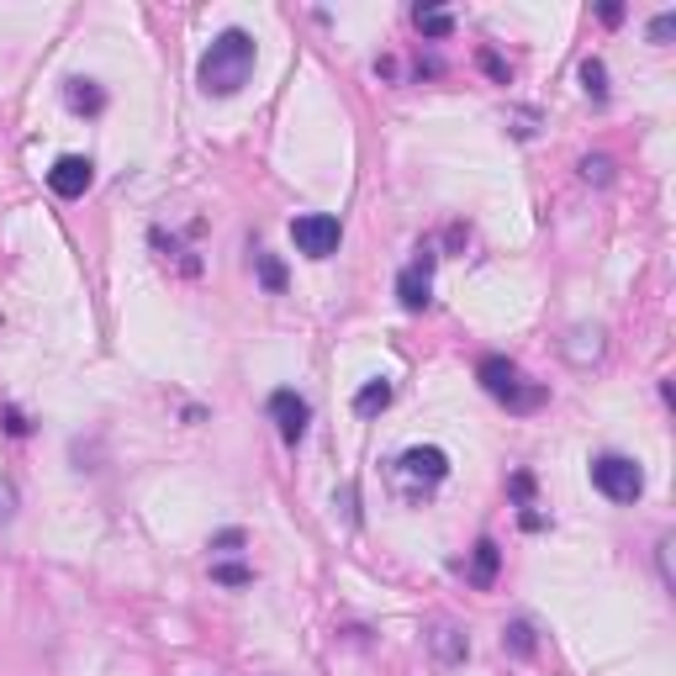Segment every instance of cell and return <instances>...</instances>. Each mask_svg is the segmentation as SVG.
<instances>
[{"label":"cell","mask_w":676,"mask_h":676,"mask_svg":"<svg viewBox=\"0 0 676 676\" xmlns=\"http://www.w3.org/2000/svg\"><path fill=\"white\" fill-rule=\"evenodd\" d=\"M254 59H260L254 32H243V27L217 32L211 48L202 54V64H196V85L206 95H238V90L249 85V75H254Z\"/></svg>","instance_id":"obj_1"},{"label":"cell","mask_w":676,"mask_h":676,"mask_svg":"<svg viewBox=\"0 0 676 676\" xmlns=\"http://www.w3.org/2000/svg\"><path fill=\"white\" fill-rule=\"evenodd\" d=\"M476 381H481V391H486L492 402H502L507 412H539L550 402V391L524 381V370H518L507 354H486V359L476 365Z\"/></svg>","instance_id":"obj_2"},{"label":"cell","mask_w":676,"mask_h":676,"mask_svg":"<svg viewBox=\"0 0 676 676\" xmlns=\"http://www.w3.org/2000/svg\"><path fill=\"white\" fill-rule=\"evenodd\" d=\"M444 476H449V455H444L439 444H412V449L397 455V466H391V486L408 502H423Z\"/></svg>","instance_id":"obj_3"},{"label":"cell","mask_w":676,"mask_h":676,"mask_svg":"<svg viewBox=\"0 0 676 676\" xmlns=\"http://www.w3.org/2000/svg\"><path fill=\"white\" fill-rule=\"evenodd\" d=\"M592 486H597L608 502H640V492H645V471H640V460L608 449V455L592 460Z\"/></svg>","instance_id":"obj_4"},{"label":"cell","mask_w":676,"mask_h":676,"mask_svg":"<svg viewBox=\"0 0 676 676\" xmlns=\"http://www.w3.org/2000/svg\"><path fill=\"white\" fill-rule=\"evenodd\" d=\"M291 243L307 260H333L339 243H344V228H339V217H328V211H301L291 222Z\"/></svg>","instance_id":"obj_5"},{"label":"cell","mask_w":676,"mask_h":676,"mask_svg":"<svg viewBox=\"0 0 676 676\" xmlns=\"http://www.w3.org/2000/svg\"><path fill=\"white\" fill-rule=\"evenodd\" d=\"M270 417H275V434L280 444H301L307 439V423H312V402L307 397H296L291 386H280V391H270Z\"/></svg>","instance_id":"obj_6"},{"label":"cell","mask_w":676,"mask_h":676,"mask_svg":"<svg viewBox=\"0 0 676 676\" xmlns=\"http://www.w3.org/2000/svg\"><path fill=\"white\" fill-rule=\"evenodd\" d=\"M90 180H95V164H90L85 153H59L54 170H48V191H54L59 202H80L90 191Z\"/></svg>","instance_id":"obj_7"},{"label":"cell","mask_w":676,"mask_h":676,"mask_svg":"<svg viewBox=\"0 0 676 676\" xmlns=\"http://www.w3.org/2000/svg\"><path fill=\"white\" fill-rule=\"evenodd\" d=\"M428 291H434V249H423V254L397 275V301H402L408 312H423V307L434 301Z\"/></svg>","instance_id":"obj_8"},{"label":"cell","mask_w":676,"mask_h":676,"mask_svg":"<svg viewBox=\"0 0 676 676\" xmlns=\"http://www.w3.org/2000/svg\"><path fill=\"white\" fill-rule=\"evenodd\" d=\"M428 650H434V661H439V666H460V661L471 655V640L460 634V623L439 618V623L428 629Z\"/></svg>","instance_id":"obj_9"},{"label":"cell","mask_w":676,"mask_h":676,"mask_svg":"<svg viewBox=\"0 0 676 676\" xmlns=\"http://www.w3.org/2000/svg\"><path fill=\"white\" fill-rule=\"evenodd\" d=\"M64 101H69V112H80V117L106 112V90L95 85V80H69V85H64Z\"/></svg>","instance_id":"obj_10"},{"label":"cell","mask_w":676,"mask_h":676,"mask_svg":"<svg viewBox=\"0 0 676 676\" xmlns=\"http://www.w3.org/2000/svg\"><path fill=\"white\" fill-rule=\"evenodd\" d=\"M497 565H502V550L497 539H476V555H471V587H492L497 582Z\"/></svg>","instance_id":"obj_11"},{"label":"cell","mask_w":676,"mask_h":676,"mask_svg":"<svg viewBox=\"0 0 676 676\" xmlns=\"http://www.w3.org/2000/svg\"><path fill=\"white\" fill-rule=\"evenodd\" d=\"M391 397H397L391 381H365L359 391H354V412H359V417H376V412L391 408Z\"/></svg>","instance_id":"obj_12"},{"label":"cell","mask_w":676,"mask_h":676,"mask_svg":"<svg viewBox=\"0 0 676 676\" xmlns=\"http://www.w3.org/2000/svg\"><path fill=\"white\" fill-rule=\"evenodd\" d=\"M412 27L423 32V37H449V32H455V16L439 11V5H417V11H412Z\"/></svg>","instance_id":"obj_13"},{"label":"cell","mask_w":676,"mask_h":676,"mask_svg":"<svg viewBox=\"0 0 676 676\" xmlns=\"http://www.w3.org/2000/svg\"><path fill=\"white\" fill-rule=\"evenodd\" d=\"M534 645H539V640H534L529 618H513V623L502 629V650H507V655H534Z\"/></svg>","instance_id":"obj_14"},{"label":"cell","mask_w":676,"mask_h":676,"mask_svg":"<svg viewBox=\"0 0 676 676\" xmlns=\"http://www.w3.org/2000/svg\"><path fill=\"white\" fill-rule=\"evenodd\" d=\"M211 582H217V587H249V582H254V565H238V560H211Z\"/></svg>","instance_id":"obj_15"},{"label":"cell","mask_w":676,"mask_h":676,"mask_svg":"<svg viewBox=\"0 0 676 676\" xmlns=\"http://www.w3.org/2000/svg\"><path fill=\"white\" fill-rule=\"evenodd\" d=\"M254 270H260V286H265V291H286V265H280L275 254L254 249Z\"/></svg>","instance_id":"obj_16"},{"label":"cell","mask_w":676,"mask_h":676,"mask_svg":"<svg viewBox=\"0 0 676 676\" xmlns=\"http://www.w3.org/2000/svg\"><path fill=\"white\" fill-rule=\"evenodd\" d=\"M582 85H587L592 101H608V64H603V59L582 64Z\"/></svg>","instance_id":"obj_17"},{"label":"cell","mask_w":676,"mask_h":676,"mask_svg":"<svg viewBox=\"0 0 676 676\" xmlns=\"http://www.w3.org/2000/svg\"><path fill=\"white\" fill-rule=\"evenodd\" d=\"M576 170H582V180H587V185H608V180H614V159H608V153H587Z\"/></svg>","instance_id":"obj_18"},{"label":"cell","mask_w":676,"mask_h":676,"mask_svg":"<svg viewBox=\"0 0 676 676\" xmlns=\"http://www.w3.org/2000/svg\"><path fill=\"white\" fill-rule=\"evenodd\" d=\"M16 507H22L16 481H5V476H0V524H11V518H16Z\"/></svg>","instance_id":"obj_19"},{"label":"cell","mask_w":676,"mask_h":676,"mask_svg":"<svg viewBox=\"0 0 676 676\" xmlns=\"http://www.w3.org/2000/svg\"><path fill=\"white\" fill-rule=\"evenodd\" d=\"M0 423H5V434H11V439H27V434H32V423L22 417V408H11V402L0 408Z\"/></svg>","instance_id":"obj_20"},{"label":"cell","mask_w":676,"mask_h":676,"mask_svg":"<svg viewBox=\"0 0 676 676\" xmlns=\"http://www.w3.org/2000/svg\"><path fill=\"white\" fill-rule=\"evenodd\" d=\"M672 32H676V11H661V16L650 22V43H655V48H666V37H672Z\"/></svg>","instance_id":"obj_21"},{"label":"cell","mask_w":676,"mask_h":676,"mask_svg":"<svg viewBox=\"0 0 676 676\" xmlns=\"http://www.w3.org/2000/svg\"><path fill=\"white\" fill-rule=\"evenodd\" d=\"M333 507L344 513V524H359V492H354V486H344V492L333 497Z\"/></svg>","instance_id":"obj_22"},{"label":"cell","mask_w":676,"mask_h":676,"mask_svg":"<svg viewBox=\"0 0 676 676\" xmlns=\"http://www.w3.org/2000/svg\"><path fill=\"white\" fill-rule=\"evenodd\" d=\"M481 69H486V75H492L497 85H507V80H513V69H507V64H502L497 54H481Z\"/></svg>","instance_id":"obj_23"},{"label":"cell","mask_w":676,"mask_h":676,"mask_svg":"<svg viewBox=\"0 0 676 676\" xmlns=\"http://www.w3.org/2000/svg\"><path fill=\"white\" fill-rule=\"evenodd\" d=\"M238 545H243V529H222L217 539H211V550H217V555H228V550H238Z\"/></svg>","instance_id":"obj_24"},{"label":"cell","mask_w":676,"mask_h":676,"mask_svg":"<svg viewBox=\"0 0 676 676\" xmlns=\"http://www.w3.org/2000/svg\"><path fill=\"white\" fill-rule=\"evenodd\" d=\"M513 122H518V127H513L518 138H534V112H518V117H513Z\"/></svg>","instance_id":"obj_25"}]
</instances>
